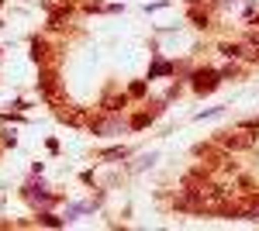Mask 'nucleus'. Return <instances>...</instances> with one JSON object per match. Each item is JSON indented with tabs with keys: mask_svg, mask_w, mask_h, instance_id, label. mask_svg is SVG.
Wrapping results in <instances>:
<instances>
[{
	"mask_svg": "<svg viewBox=\"0 0 259 231\" xmlns=\"http://www.w3.org/2000/svg\"><path fill=\"white\" fill-rule=\"evenodd\" d=\"M218 142L225 145V149H232V152H239V149H249V145H252L256 138L249 135V124H245L242 131H225V135H221Z\"/></svg>",
	"mask_w": 259,
	"mask_h": 231,
	"instance_id": "obj_1",
	"label": "nucleus"
},
{
	"mask_svg": "<svg viewBox=\"0 0 259 231\" xmlns=\"http://www.w3.org/2000/svg\"><path fill=\"white\" fill-rule=\"evenodd\" d=\"M218 79H221V73L204 69V73H197V76H194V86H197V90H214V86H218Z\"/></svg>",
	"mask_w": 259,
	"mask_h": 231,
	"instance_id": "obj_2",
	"label": "nucleus"
}]
</instances>
